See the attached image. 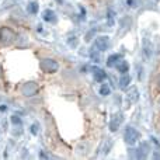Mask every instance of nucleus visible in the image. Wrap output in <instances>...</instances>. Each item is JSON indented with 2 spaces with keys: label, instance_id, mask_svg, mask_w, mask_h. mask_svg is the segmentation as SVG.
Instances as JSON below:
<instances>
[{
  "label": "nucleus",
  "instance_id": "nucleus-1",
  "mask_svg": "<svg viewBox=\"0 0 160 160\" xmlns=\"http://www.w3.org/2000/svg\"><path fill=\"white\" fill-rule=\"evenodd\" d=\"M141 139V133H139L138 129H135L133 127H127L124 131V141L127 145H129V146H132V145H135L136 142Z\"/></svg>",
  "mask_w": 160,
  "mask_h": 160
},
{
  "label": "nucleus",
  "instance_id": "nucleus-2",
  "mask_svg": "<svg viewBox=\"0 0 160 160\" xmlns=\"http://www.w3.org/2000/svg\"><path fill=\"white\" fill-rule=\"evenodd\" d=\"M39 68L45 73H56L59 70V63L52 58H45V59H41Z\"/></svg>",
  "mask_w": 160,
  "mask_h": 160
},
{
  "label": "nucleus",
  "instance_id": "nucleus-3",
  "mask_svg": "<svg viewBox=\"0 0 160 160\" xmlns=\"http://www.w3.org/2000/svg\"><path fill=\"white\" fill-rule=\"evenodd\" d=\"M125 121V115L122 111H118V112H115L112 117H111L110 119V124H108V128H110L111 132H117L118 131V128L121 127L122 124H124Z\"/></svg>",
  "mask_w": 160,
  "mask_h": 160
},
{
  "label": "nucleus",
  "instance_id": "nucleus-4",
  "mask_svg": "<svg viewBox=\"0 0 160 160\" xmlns=\"http://www.w3.org/2000/svg\"><path fill=\"white\" fill-rule=\"evenodd\" d=\"M108 45H110V37L107 35H101V37H97L96 41L93 44V48L100 52H104L105 49H108Z\"/></svg>",
  "mask_w": 160,
  "mask_h": 160
},
{
  "label": "nucleus",
  "instance_id": "nucleus-5",
  "mask_svg": "<svg viewBox=\"0 0 160 160\" xmlns=\"http://www.w3.org/2000/svg\"><path fill=\"white\" fill-rule=\"evenodd\" d=\"M125 100H127L128 105H132L138 101L139 100V90L136 86H131V88H128L127 94H125Z\"/></svg>",
  "mask_w": 160,
  "mask_h": 160
},
{
  "label": "nucleus",
  "instance_id": "nucleus-6",
  "mask_svg": "<svg viewBox=\"0 0 160 160\" xmlns=\"http://www.w3.org/2000/svg\"><path fill=\"white\" fill-rule=\"evenodd\" d=\"M142 52L145 53L146 59H150L153 56V44L148 35H145L142 38Z\"/></svg>",
  "mask_w": 160,
  "mask_h": 160
},
{
  "label": "nucleus",
  "instance_id": "nucleus-7",
  "mask_svg": "<svg viewBox=\"0 0 160 160\" xmlns=\"http://www.w3.org/2000/svg\"><path fill=\"white\" fill-rule=\"evenodd\" d=\"M21 93L27 97H31V96H35L38 93V84L34 82H27L22 84L21 87Z\"/></svg>",
  "mask_w": 160,
  "mask_h": 160
},
{
  "label": "nucleus",
  "instance_id": "nucleus-8",
  "mask_svg": "<svg viewBox=\"0 0 160 160\" xmlns=\"http://www.w3.org/2000/svg\"><path fill=\"white\" fill-rule=\"evenodd\" d=\"M14 32L7 27H3L2 31H0V39H2L3 44H11L14 41Z\"/></svg>",
  "mask_w": 160,
  "mask_h": 160
},
{
  "label": "nucleus",
  "instance_id": "nucleus-9",
  "mask_svg": "<svg viewBox=\"0 0 160 160\" xmlns=\"http://www.w3.org/2000/svg\"><path fill=\"white\" fill-rule=\"evenodd\" d=\"M135 152H136V158L138 159H146L148 155H149V152H150L149 143H148V142H142L141 146H139Z\"/></svg>",
  "mask_w": 160,
  "mask_h": 160
},
{
  "label": "nucleus",
  "instance_id": "nucleus-10",
  "mask_svg": "<svg viewBox=\"0 0 160 160\" xmlns=\"http://www.w3.org/2000/svg\"><path fill=\"white\" fill-rule=\"evenodd\" d=\"M131 82H132V78H131L128 73H124V75L119 78V82H118V86H119V88H127L128 86L131 84Z\"/></svg>",
  "mask_w": 160,
  "mask_h": 160
},
{
  "label": "nucleus",
  "instance_id": "nucleus-11",
  "mask_svg": "<svg viewBox=\"0 0 160 160\" xmlns=\"http://www.w3.org/2000/svg\"><path fill=\"white\" fill-rule=\"evenodd\" d=\"M42 18L45 20V21L48 22H56V14L53 10H51V8H48V10H45L44 13H42Z\"/></svg>",
  "mask_w": 160,
  "mask_h": 160
},
{
  "label": "nucleus",
  "instance_id": "nucleus-12",
  "mask_svg": "<svg viewBox=\"0 0 160 160\" xmlns=\"http://www.w3.org/2000/svg\"><path fill=\"white\" fill-rule=\"evenodd\" d=\"M93 78L96 82L100 83V82L107 79V73H105L102 69H100V68H96V69H93Z\"/></svg>",
  "mask_w": 160,
  "mask_h": 160
},
{
  "label": "nucleus",
  "instance_id": "nucleus-13",
  "mask_svg": "<svg viewBox=\"0 0 160 160\" xmlns=\"http://www.w3.org/2000/svg\"><path fill=\"white\" fill-rule=\"evenodd\" d=\"M119 24H121V27H122V31L119 34H125L128 30L131 28V25H132V20L129 18V17H124V18H121V21H119Z\"/></svg>",
  "mask_w": 160,
  "mask_h": 160
},
{
  "label": "nucleus",
  "instance_id": "nucleus-14",
  "mask_svg": "<svg viewBox=\"0 0 160 160\" xmlns=\"http://www.w3.org/2000/svg\"><path fill=\"white\" fill-rule=\"evenodd\" d=\"M122 59V56L119 55V53H114V55H110L107 59V66L108 68H114L117 63H118L119 61Z\"/></svg>",
  "mask_w": 160,
  "mask_h": 160
},
{
  "label": "nucleus",
  "instance_id": "nucleus-15",
  "mask_svg": "<svg viewBox=\"0 0 160 160\" xmlns=\"http://www.w3.org/2000/svg\"><path fill=\"white\" fill-rule=\"evenodd\" d=\"M115 68H117V70H118L121 75H124V73H128V72H129V65H128V62H127V61H122V59L115 65Z\"/></svg>",
  "mask_w": 160,
  "mask_h": 160
},
{
  "label": "nucleus",
  "instance_id": "nucleus-16",
  "mask_svg": "<svg viewBox=\"0 0 160 160\" xmlns=\"http://www.w3.org/2000/svg\"><path fill=\"white\" fill-rule=\"evenodd\" d=\"M38 10H39V6H38V3H37V2H30V3H28L27 11L30 14H37V13H38Z\"/></svg>",
  "mask_w": 160,
  "mask_h": 160
},
{
  "label": "nucleus",
  "instance_id": "nucleus-17",
  "mask_svg": "<svg viewBox=\"0 0 160 160\" xmlns=\"http://www.w3.org/2000/svg\"><path fill=\"white\" fill-rule=\"evenodd\" d=\"M100 94H101V96H108V94H111V88H110V86H108V84H105V83H104V84H101V86H100Z\"/></svg>",
  "mask_w": 160,
  "mask_h": 160
},
{
  "label": "nucleus",
  "instance_id": "nucleus-18",
  "mask_svg": "<svg viewBox=\"0 0 160 160\" xmlns=\"http://www.w3.org/2000/svg\"><path fill=\"white\" fill-rule=\"evenodd\" d=\"M68 44H69L72 48H76L79 45V38L76 35H70L69 38H68Z\"/></svg>",
  "mask_w": 160,
  "mask_h": 160
},
{
  "label": "nucleus",
  "instance_id": "nucleus-19",
  "mask_svg": "<svg viewBox=\"0 0 160 160\" xmlns=\"http://www.w3.org/2000/svg\"><path fill=\"white\" fill-rule=\"evenodd\" d=\"M100 51H97V49H91V52H90V58H91V61L93 62H100Z\"/></svg>",
  "mask_w": 160,
  "mask_h": 160
},
{
  "label": "nucleus",
  "instance_id": "nucleus-20",
  "mask_svg": "<svg viewBox=\"0 0 160 160\" xmlns=\"http://www.w3.org/2000/svg\"><path fill=\"white\" fill-rule=\"evenodd\" d=\"M114 17H115L114 11L112 10H108V13H107V22H108V25H110V27H112V25H114Z\"/></svg>",
  "mask_w": 160,
  "mask_h": 160
},
{
  "label": "nucleus",
  "instance_id": "nucleus-21",
  "mask_svg": "<svg viewBox=\"0 0 160 160\" xmlns=\"http://www.w3.org/2000/svg\"><path fill=\"white\" fill-rule=\"evenodd\" d=\"M11 122H13L14 125H21V118L17 115H13L11 117Z\"/></svg>",
  "mask_w": 160,
  "mask_h": 160
},
{
  "label": "nucleus",
  "instance_id": "nucleus-22",
  "mask_svg": "<svg viewBox=\"0 0 160 160\" xmlns=\"http://www.w3.org/2000/svg\"><path fill=\"white\" fill-rule=\"evenodd\" d=\"M31 133H32V135L38 133V124H32V127H31Z\"/></svg>",
  "mask_w": 160,
  "mask_h": 160
},
{
  "label": "nucleus",
  "instance_id": "nucleus-23",
  "mask_svg": "<svg viewBox=\"0 0 160 160\" xmlns=\"http://www.w3.org/2000/svg\"><path fill=\"white\" fill-rule=\"evenodd\" d=\"M127 4L129 6V7H133V8H135L136 6H138V3H136V0H127Z\"/></svg>",
  "mask_w": 160,
  "mask_h": 160
},
{
  "label": "nucleus",
  "instance_id": "nucleus-24",
  "mask_svg": "<svg viewBox=\"0 0 160 160\" xmlns=\"http://www.w3.org/2000/svg\"><path fill=\"white\" fill-rule=\"evenodd\" d=\"M39 158L41 159H48V155H45V153L41 150V152H39Z\"/></svg>",
  "mask_w": 160,
  "mask_h": 160
},
{
  "label": "nucleus",
  "instance_id": "nucleus-25",
  "mask_svg": "<svg viewBox=\"0 0 160 160\" xmlns=\"http://www.w3.org/2000/svg\"><path fill=\"white\" fill-rule=\"evenodd\" d=\"M156 84H158V87L160 88V75L158 76V79H156Z\"/></svg>",
  "mask_w": 160,
  "mask_h": 160
},
{
  "label": "nucleus",
  "instance_id": "nucleus-26",
  "mask_svg": "<svg viewBox=\"0 0 160 160\" xmlns=\"http://www.w3.org/2000/svg\"><path fill=\"white\" fill-rule=\"evenodd\" d=\"M153 159H160V155H158V153H153Z\"/></svg>",
  "mask_w": 160,
  "mask_h": 160
},
{
  "label": "nucleus",
  "instance_id": "nucleus-27",
  "mask_svg": "<svg viewBox=\"0 0 160 160\" xmlns=\"http://www.w3.org/2000/svg\"><path fill=\"white\" fill-rule=\"evenodd\" d=\"M56 2H58V3H63V0H56Z\"/></svg>",
  "mask_w": 160,
  "mask_h": 160
},
{
  "label": "nucleus",
  "instance_id": "nucleus-28",
  "mask_svg": "<svg viewBox=\"0 0 160 160\" xmlns=\"http://www.w3.org/2000/svg\"><path fill=\"white\" fill-rule=\"evenodd\" d=\"M0 76H2V66H0Z\"/></svg>",
  "mask_w": 160,
  "mask_h": 160
},
{
  "label": "nucleus",
  "instance_id": "nucleus-29",
  "mask_svg": "<svg viewBox=\"0 0 160 160\" xmlns=\"http://www.w3.org/2000/svg\"><path fill=\"white\" fill-rule=\"evenodd\" d=\"M159 108H160V98H159Z\"/></svg>",
  "mask_w": 160,
  "mask_h": 160
},
{
  "label": "nucleus",
  "instance_id": "nucleus-30",
  "mask_svg": "<svg viewBox=\"0 0 160 160\" xmlns=\"http://www.w3.org/2000/svg\"><path fill=\"white\" fill-rule=\"evenodd\" d=\"M158 2H159V0H158Z\"/></svg>",
  "mask_w": 160,
  "mask_h": 160
}]
</instances>
